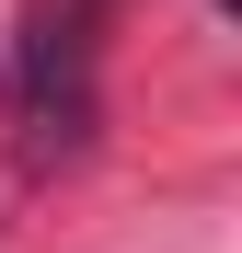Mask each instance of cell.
<instances>
[{"mask_svg":"<svg viewBox=\"0 0 242 253\" xmlns=\"http://www.w3.org/2000/svg\"><path fill=\"white\" fill-rule=\"evenodd\" d=\"M23 115H35V150H81L93 126V46H81V12H47L23 46Z\"/></svg>","mask_w":242,"mask_h":253,"instance_id":"cell-1","label":"cell"},{"mask_svg":"<svg viewBox=\"0 0 242 253\" xmlns=\"http://www.w3.org/2000/svg\"><path fill=\"white\" fill-rule=\"evenodd\" d=\"M219 12H231V0H219Z\"/></svg>","mask_w":242,"mask_h":253,"instance_id":"cell-2","label":"cell"}]
</instances>
